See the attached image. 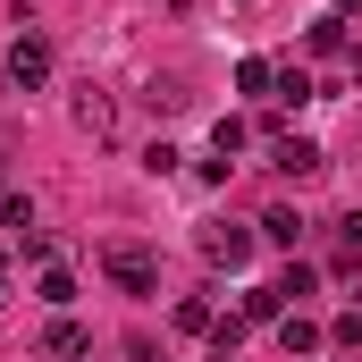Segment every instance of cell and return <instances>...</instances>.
<instances>
[{"instance_id": "5bb4252c", "label": "cell", "mask_w": 362, "mask_h": 362, "mask_svg": "<svg viewBox=\"0 0 362 362\" xmlns=\"http://www.w3.org/2000/svg\"><path fill=\"white\" fill-rule=\"evenodd\" d=\"M270 286H278V295H286V312H303V295H312L320 278H312V262H286V270H278Z\"/></svg>"}, {"instance_id": "7402d4cb", "label": "cell", "mask_w": 362, "mask_h": 362, "mask_svg": "<svg viewBox=\"0 0 362 362\" xmlns=\"http://www.w3.org/2000/svg\"><path fill=\"white\" fill-rule=\"evenodd\" d=\"M211 362H219V354H211Z\"/></svg>"}, {"instance_id": "e0dca14e", "label": "cell", "mask_w": 362, "mask_h": 362, "mask_svg": "<svg viewBox=\"0 0 362 362\" xmlns=\"http://www.w3.org/2000/svg\"><path fill=\"white\" fill-rule=\"evenodd\" d=\"M278 85V59H245V68H236V93H270Z\"/></svg>"}, {"instance_id": "9c48e42d", "label": "cell", "mask_w": 362, "mask_h": 362, "mask_svg": "<svg viewBox=\"0 0 362 362\" xmlns=\"http://www.w3.org/2000/svg\"><path fill=\"white\" fill-rule=\"evenodd\" d=\"M303 51H312V59H346V17H337V8H329V17H312Z\"/></svg>"}, {"instance_id": "7c38bea8", "label": "cell", "mask_w": 362, "mask_h": 362, "mask_svg": "<svg viewBox=\"0 0 362 362\" xmlns=\"http://www.w3.org/2000/svg\"><path fill=\"white\" fill-rule=\"evenodd\" d=\"M312 93H320V85H312V68H295V59H286V68H278V85H270V101H278V110H303Z\"/></svg>"}, {"instance_id": "8fae6325", "label": "cell", "mask_w": 362, "mask_h": 362, "mask_svg": "<svg viewBox=\"0 0 362 362\" xmlns=\"http://www.w3.org/2000/svg\"><path fill=\"white\" fill-rule=\"evenodd\" d=\"M262 236L295 253V245H303V211H295V202H270V211H262Z\"/></svg>"}, {"instance_id": "30bf717a", "label": "cell", "mask_w": 362, "mask_h": 362, "mask_svg": "<svg viewBox=\"0 0 362 362\" xmlns=\"http://www.w3.org/2000/svg\"><path fill=\"white\" fill-rule=\"evenodd\" d=\"M34 295H42L51 312H68V303H76V270H68V262H42V278H34Z\"/></svg>"}, {"instance_id": "44dd1931", "label": "cell", "mask_w": 362, "mask_h": 362, "mask_svg": "<svg viewBox=\"0 0 362 362\" xmlns=\"http://www.w3.org/2000/svg\"><path fill=\"white\" fill-rule=\"evenodd\" d=\"M337 17H362V0H337Z\"/></svg>"}, {"instance_id": "4fadbf2b", "label": "cell", "mask_w": 362, "mask_h": 362, "mask_svg": "<svg viewBox=\"0 0 362 362\" xmlns=\"http://www.w3.org/2000/svg\"><path fill=\"white\" fill-rule=\"evenodd\" d=\"M169 320H177V337H211V320H219V312H211V295H185Z\"/></svg>"}, {"instance_id": "d6986e66", "label": "cell", "mask_w": 362, "mask_h": 362, "mask_svg": "<svg viewBox=\"0 0 362 362\" xmlns=\"http://www.w3.org/2000/svg\"><path fill=\"white\" fill-rule=\"evenodd\" d=\"M337 253H354V262H362V211H346V219H337Z\"/></svg>"}, {"instance_id": "9a60e30c", "label": "cell", "mask_w": 362, "mask_h": 362, "mask_svg": "<svg viewBox=\"0 0 362 362\" xmlns=\"http://www.w3.org/2000/svg\"><path fill=\"white\" fill-rule=\"evenodd\" d=\"M0 228H8L17 245L34 236V202H25V194H8V185H0Z\"/></svg>"}, {"instance_id": "ac0fdd59", "label": "cell", "mask_w": 362, "mask_h": 362, "mask_svg": "<svg viewBox=\"0 0 362 362\" xmlns=\"http://www.w3.org/2000/svg\"><path fill=\"white\" fill-rule=\"evenodd\" d=\"M329 346H362V312H337L329 320Z\"/></svg>"}, {"instance_id": "277c9868", "label": "cell", "mask_w": 362, "mask_h": 362, "mask_svg": "<svg viewBox=\"0 0 362 362\" xmlns=\"http://www.w3.org/2000/svg\"><path fill=\"white\" fill-rule=\"evenodd\" d=\"M270 169L303 185V177H320V169H329V152H320V144H303V135H278V144H270Z\"/></svg>"}, {"instance_id": "52a82bcc", "label": "cell", "mask_w": 362, "mask_h": 362, "mask_svg": "<svg viewBox=\"0 0 362 362\" xmlns=\"http://www.w3.org/2000/svg\"><path fill=\"white\" fill-rule=\"evenodd\" d=\"M278 346H286V362H312L320 346H329V329L303 320V312H286V320H278Z\"/></svg>"}, {"instance_id": "6da1fadb", "label": "cell", "mask_w": 362, "mask_h": 362, "mask_svg": "<svg viewBox=\"0 0 362 362\" xmlns=\"http://www.w3.org/2000/svg\"><path fill=\"white\" fill-rule=\"evenodd\" d=\"M101 270H110L118 295H160V262H152V245H110Z\"/></svg>"}, {"instance_id": "ba28073f", "label": "cell", "mask_w": 362, "mask_h": 362, "mask_svg": "<svg viewBox=\"0 0 362 362\" xmlns=\"http://www.w3.org/2000/svg\"><path fill=\"white\" fill-rule=\"evenodd\" d=\"M236 312H245V329H278V320H286V295H278V286H245Z\"/></svg>"}, {"instance_id": "8992f818", "label": "cell", "mask_w": 362, "mask_h": 362, "mask_svg": "<svg viewBox=\"0 0 362 362\" xmlns=\"http://www.w3.org/2000/svg\"><path fill=\"white\" fill-rule=\"evenodd\" d=\"M42 354H51V362H85V354H93V329H85V320H68V312H59V320L42 329Z\"/></svg>"}, {"instance_id": "7a4b0ae2", "label": "cell", "mask_w": 362, "mask_h": 362, "mask_svg": "<svg viewBox=\"0 0 362 362\" xmlns=\"http://www.w3.org/2000/svg\"><path fill=\"white\" fill-rule=\"evenodd\" d=\"M8 85H17V93H42V85H51V42H42L34 25L8 42Z\"/></svg>"}, {"instance_id": "3957f363", "label": "cell", "mask_w": 362, "mask_h": 362, "mask_svg": "<svg viewBox=\"0 0 362 362\" xmlns=\"http://www.w3.org/2000/svg\"><path fill=\"white\" fill-rule=\"evenodd\" d=\"M194 245H202V262H211V270H245V262H253V228H228V219H211Z\"/></svg>"}, {"instance_id": "ffe728a7", "label": "cell", "mask_w": 362, "mask_h": 362, "mask_svg": "<svg viewBox=\"0 0 362 362\" xmlns=\"http://www.w3.org/2000/svg\"><path fill=\"white\" fill-rule=\"evenodd\" d=\"M0 303H8V253H0Z\"/></svg>"}, {"instance_id": "5b68a950", "label": "cell", "mask_w": 362, "mask_h": 362, "mask_svg": "<svg viewBox=\"0 0 362 362\" xmlns=\"http://www.w3.org/2000/svg\"><path fill=\"white\" fill-rule=\"evenodd\" d=\"M76 127H85L93 144H110V135H118V93H101V85H76Z\"/></svg>"}, {"instance_id": "2e32d148", "label": "cell", "mask_w": 362, "mask_h": 362, "mask_svg": "<svg viewBox=\"0 0 362 362\" xmlns=\"http://www.w3.org/2000/svg\"><path fill=\"white\" fill-rule=\"evenodd\" d=\"M245 144H253V127H245V118H219V127H211V152H219V160H228V152H245Z\"/></svg>"}]
</instances>
